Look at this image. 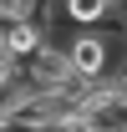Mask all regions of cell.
Wrapping results in <instances>:
<instances>
[{"instance_id":"cell-1","label":"cell","mask_w":127,"mask_h":132,"mask_svg":"<svg viewBox=\"0 0 127 132\" xmlns=\"http://www.w3.org/2000/svg\"><path fill=\"white\" fill-rule=\"evenodd\" d=\"M112 41L107 31H76L66 41V56H71V71L81 81H107L112 76Z\"/></svg>"},{"instance_id":"cell-2","label":"cell","mask_w":127,"mask_h":132,"mask_svg":"<svg viewBox=\"0 0 127 132\" xmlns=\"http://www.w3.org/2000/svg\"><path fill=\"white\" fill-rule=\"evenodd\" d=\"M26 81H31V92H66V86L76 81L66 46H46L41 56H31L26 61Z\"/></svg>"},{"instance_id":"cell-3","label":"cell","mask_w":127,"mask_h":132,"mask_svg":"<svg viewBox=\"0 0 127 132\" xmlns=\"http://www.w3.org/2000/svg\"><path fill=\"white\" fill-rule=\"evenodd\" d=\"M112 10H117L112 0H61V15L71 20V26H81V31H97Z\"/></svg>"},{"instance_id":"cell-4","label":"cell","mask_w":127,"mask_h":132,"mask_svg":"<svg viewBox=\"0 0 127 132\" xmlns=\"http://www.w3.org/2000/svg\"><path fill=\"white\" fill-rule=\"evenodd\" d=\"M41 0H0V26H20V20H41L36 15Z\"/></svg>"},{"instance_id":"cell-5","label":"cell","mask_w":127,"mask_h":132,"mask_svg":"<svg viewBox=\"0 0 127 132\" xmlns=\"http://www.w3.org/2000/svg\"><path fill=\"white\" fill-rule=\"evenodd\" d=\"M122 46H127V41H122Z\"/></svg>"}]
</instances>
